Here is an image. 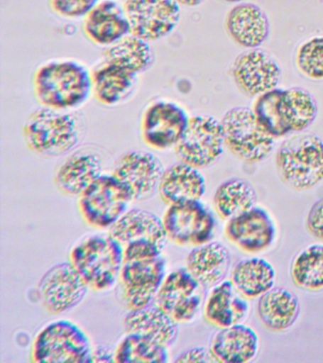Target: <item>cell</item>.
Instances as JSON below:
<instances>
[{"instance_id":"6da1fadb","label":"cell","mask_w":323,"mask_h":363,"mask_svg":"<svg viewBox=\"0 0 323 363\" xmlns=\"http://www.w3.org/2000/svg\"><path fill=\"white\" fill-rule=\"evenodd\" d=\"M252 112L261 129L277 139L310 126L317 106L314 96L302 88H275L257 96Z\"/></svg>"},{"instance_id":"7a4b0ae2","label":"cell","mask_w":323,"mask_h":363,"mask_svg":"<svg viewBox=\"0 0 323 363\" xmlns=\"http://www.w3.org/2000/svg\"><path fill=\"white\" fill-rule=\"evenodd\" d=\"M33 94L42 107L59 111L76 109L92 93V73L72 60L40 65L33 78Z\"/></svg>"},{"instance_id":"3957f363","label":"cell","mask_w":323,"mask_h":363,"mask_svg":"<svg viewBox=\"0 0 323 363\" xmlns=\"http://www.w3.org/2000/svg\"><path fill=\"white\" fill-rule=\"evenodd\" d=\"M69 262L90 291H110L120 277L123 247L111 235H92L72 247Z\"/></svg>"},{"instance_id":"277c9868","label":"cell","mask_w":323,"mask_h":363,"mask_svg":"<svg viewBox=\"0 0 323 363\" xmlns=\"http://www.w3.org/2000/svg\"><path fill=\"white\" fill-rule=\"evenodd\" d=\"M81 135L80 124L75 116L48 107L33 111L23 126L27 147L47 158L67 155L77 146Z\"/></svg>"},{"instance_id":"5b68a950","label":"cell","mask_w":323,"mask_h":363,"mask_svg":"<svg viewBox=\"0 0 323 363\" xmlns=\"http://www.w3.org/2000/svg\"><path fill=\"white\" fill-rule=\"evenodd\" d=\"M275 164L292 189H313L323 181V142L313 133L292 136L278 149Z\"/></svg>"},{"instance_id":"8992f818","label":"cell","mask_w":323,"mask_h":363,"mask_svg":"<svg viewBox=\"0 0 323 363\" xmlns=\"http://www.w3.org/2000/svg\"><path fill=\"white\" fill-rule=\"evenodd\" d=\"M92 346L83 329L69 320H53L38 332L31 348L35 363L90 362Z\"/></svg>"},{"instance_id":"52a82bcc","label":"cell","mask_w":323,"mask_h":363,"mask_svg":"<svg viewBox=\"0 0 323 363\" xmlns=\"http://www.w3.org/2000/svg\"><path fill=\"white\" fill-rule=\"evenodd\" d=\"M128 192L112 174H102L78 197V210L87 225L109 229L128 210Z\"/></svg>"},{"instance_id":"ba28073f","label":"cell","mask_w":323,"mask_h":363,"mask_svg":"<svg viewBox=\"0 0 323 363\" xmlns=\"http://www.w3.org/2000/svg\"><path fill=\"white\" fill-rule=\"evenodd\" d=\"M220 122L224 144L240 160L260 163L273 150L275 139L261 129L252 109L232 108Z\"/></svg>"},{"instance_id":"9c48e42d","label":"cell","mask_w":323,"mask_h":363,"mask_svg":"<svg viewBox=\"0 0 323 363\" xmlns=\"http://www.w3.org/2000/svg\"><path fill=\"white\" fill-rule=\"evenodd\" d=\"M167 240L175 245L198 247L211 242L217 220L200 201L168 206L163 218Z\"/></svg>"},{"instance_id":"30bf717a","label":"cell","mask_w":323,"mask_h":363,"mask_svg":"<svg viewBox=\"0 0 323 363\" xmlns=\"http://www.w3.org/2000/svg\"><path fill=\"white\" fill-rule=\"evenodd\" d=\"M224 144L221 122L207 116H192L182 138L175 147L181 163L205 169L222 155Z\"/></svg>"},{"instance_id":"8fae6325","label":"cell","mask_w":323,"mask_h":363,"mask_svg":"<svg viewBox=\"0 0 323 363\" xmlns=\"http://www.w3.org/2000/svg\"><path fill=\"white\" fill-rule=\"evenodd\" d=\"M204 289L186 268L177 269L166 274L153 303L177 325L191 323L202 306Z\"/></svg>"},{"instance_id":"7c38bea8","label":"cell","mask_w":323,"mask_h":363,"mask_svg":"<svg viewBox=\"0 0 323 363\" xmlns=\"http://www.w3.org/2000/svg\"><path fill=\"white\" fill-rule=\"evenodd\" d=\"M166 274L163 255L123 262L119 283L121 300L128 311L151 305Z\"/></svg>"},{"instance_id":"4fadbf2b","label":"cell","mask_w":323,"mask_h":363,"mask_svg":"<svg viewBox=\"0 0 323 363\" xmlns=\"http://www.w3.org/2000/svg\"><path fill=\"white\" fill-rule=\"evenodd\" d=\"M164 172L157 155L137 150L119 158L111 174L126 187L132 203H141L158 194Z\"/></svg>"},{"instance_id":"5bb4252c","label":"cell","mask_w":323,"mask_h":363,"mask_svg":"<svg viewBox=\"0 0 323 363\" xmlns=\"http://www.w3.org/2000/svg\"><path fill=\"white\" fill-rule=\"evenodd\" d=\"M124 8L130 33L147 42L165 38L177 28L181 16L177 0H126Z\"/></svg>"},{"instance_id":"9a60e30c","label":"cell","mask_w":323,"mask_h":363,"mask_svg":"<svg viewBox=\"0 0 323 363\" xmlns=\"http://www.w3.org/2000/svg\"><path fill=\"white\" fill-rule=\"evenodd\" d=\"M189 119L186 111L175 102H153L141 116V139L152 150L175 147L182 138Z\"/></svg>"},{"instance_id":"2e32d148","label":"cell","mask_w":323,"mask_h":363,"mask_svg":"<svg viewBox=\"0 0 323 363\" xmlns=\"http://www.w3.org/2000/svg\"><path fill=\"white\" fill-rule=\"evenodd\" d=\"M89 288L70 262L58 264L41 278L38 296L48 313L59 315L82 302Z\"/></svg>"},{"instance_id":"e0dca14e","label":"cell","mask_w":323,"mask_h":363,"mask_svg":"<svg viewBox=\"0 0 323 363\" xmlns=\"http://www.w3.org/2000/svg\"><path fill=\"white\" fill-rule=\"evenodd\" d=\"M231 75L241 92L258 96L277 88L282 70L276 60L265 50L251 48L236 57Z\"/></svg>"},{"instance_id":"ac0fdd59","label":"cell","mask_w":323,"mask_h":363,"mask_svg":"<svg viewBox=\"0 0 323 363\" xmlns=\"http://www.w3.org/2000/svg\"><path fill=\"white\" fill-rule=\"evenodd\" d=\"M224 232L229 242L246 254L265 251L276 237L274 221L261 207H253L229 220Z\"/></svg>"},{"instance_id":"d6986e66","label":"cell","mask_w":323,"mask_h":363,"mask_svg":"<svg viewBox=\"0 0 323 363\" xmlns=\"http://www.w3.org/2000/svg\"><path fill=\"white\" fill-rule=\"evenodd\" d=\"M102 156L92 150H79L65 159L55 173L53 183L67 197H79L103 174Z\"/></svg>"},{"instance_id":"ffe728a7","label":"cell","mask_w":323,"mask_h":363,"mask_svg":"<svg viewBox=\"0 0 323 363\" xmlns=\"http://www.w3.org/2000/svg\"><path fill=\"white\" fill-rule=\"evenodd\" d=\"M83 30L95 45L109 47L130 33L124 6L114 0H102L84 16Z\"/></svg>"},{"instance_id":"44dd1931","label":"cell","mask_w":323,"mask_h":363,"mask_svg":"<svg viewBox=\"0 0 323 363\" xmlns=\"http://www.w3.org/2000/svg\"><path fill=\"white\" fill-rule=\"evenodd\" d=\"M259 337L249 326L242 323L220 329L209 343V353L214 362L246 363L259 352Z\"/></svg>"},{"instance_id":"7402d4cb","label":"cell","mask_w":323,"mask_h":363,"mask_svg":"<svg viewBox=\"0 0 323 363\" xmlns=\"http://www.w3.org/2000/svg\"><path fill=\"white\" fill-rule=\"evenodd\" d=\"M109 235L121 247L150 242L164 247L167 238L163 220L148 210L134 208L126 213L110 228Z\"/></svg>"},{"instance_id":"603a6c76","label":"cell","mask_w":323,"mask_h":363,"mask_svg":"<svg viewBox=\"0 0 323 363\" xmlns=\"http://www.w3.org/2000/svg\"><path fill=\"white\" fill-rule=\"evenodd\" d=\"M231 281L214 286L203 306V316L209 325L223 329L241 323L248 316L249 306Z\"/></svg>"},{"instance_id":"cb8c5ba5","label":"cell","mask_w":323,"mask_h":363,"mask_svg":"<svg viewBox=\"0 0 323 363\" xmlns=\"http://www.w3.org/2000/svg\"><path fill=\"white\" fill-rule=\"evenodd\" d=\"M205 192V178L199 170L181 162L165 169L158 189L161 201L168 206L200 201Z\"/></svg>"},{"instance_id":"d4e9b609","label":"cell","mask_w":323,"mask_h":363,"mask_svg":"<svg viewBox=\"0 0 323 363\" xmlns=\"http://www.w3.org/2000/svg\"><path fill=\"white\" fill-rule=\"evenodd\" d=\"M138 74L118 65L103 62L92 70V93L104 106H116L135 92Z\"/></svg>"},{"instance_id":"484cf974","label":"cell","mask_w":323,"mask_h":363,"mask_svg":"<svg viewBox=\"0 0 323 363\" xmlns=\"http://www.w3.org/2000/svg\"><path fill=\"white\" fill-rule=\"evenodd\" d=\"M226 30L237 45L256 48L268 37L269 22L265 13L252 3L234 6L226 14Z\"/></svg>"},{"instance_id":"4316f807","label":"cell","mask_w":323,"mask_h":363,"mask_svg":"<svg viewBox=\"0 0 323 363\" xmlns=\"http://www.w3.org/2000/svg\"><path fill=\"white\" fill-rule=\"evenodd\" d=\"M231 266L228 249L220 242L195 247L186 259L187 271L204 288H214L223 282Z\"/></svg>"},{"instance_id":"83f0119b","label":"cell","mask_w":323,"mask_h":363,"mask_svg":"<svg viewBox=\"0 0 323 363\" xmlns=\"http://www.w3.org/2000/svg\"><path fill=\"white\" fill-rule=\"evenodd\" d=\"M256 311L263 328L274 333H282L296 322L300 314L299 301L294 294L278 286L259 298Z\"/></svg>"},{"instance_id":"f1b7e54d","label":"cell","mask_w":323,"mask_h":363,"mask_svg":"<svg viewBox=\"0 0 323 363\" xmlns=\"http://www.w3.org/2000/svg\"><path fill=\"white\" fill-rule=\"evenodd\" d=\"M178 325L154 303L138 311H129L123 322L124 334L141 335L167 348L174 345L177 340Z\"/></svg>"},{"instance_id":"f546056e","label":"cell","mask_w":323,"mask_h":363,"mask_svg":"<svg viewBox=\"0 0 323 363\" xmlns=\"http://www.w3.org/2000/svg\"><path fill=\"white\" fill-rule=\"evenodd\" d=\"M275 269L263 258L240 261L232 269L231 282L238 294L246 300L259 299L274 288Z\"/></svg>"},{"instance_id":"4dcf8cb0","label":"cell","mask_w":323,"mask_h":363,"mask_svg":"<svg viewBox=\"0 0 323 363\" xmlns=\"http://www.w3.org/2000/svg\"><path fill=\"white\" fill-rule=\"evenodd\" d=\"M104 61L138 74L151 67L154 53L149 42L129 33L106 48Z\"/></svg>"},{"instance_id":"1f68e13d","label":"cell","mask_w":323,"mask_h":363,"mask_svg":"<svg viewBox=\"0 0 323 363\" xmlns=\"http://www.w3.org/2000/svg\"><path fill=\"white\" fill-rule=\"evenodd\" d=\"M254 187L243 179H231L221 184L214 196L215 212L221 220H229L255 207Z\"/></svg>"},{"instance_id":"d6a6232c","label":"cell","mask_w":323,"mask_h":363,"mask_svg":"<svg viewBox=\"0 0 323 363\" xmlns=\"http://www.w3.org/2000/svg\"><path fill=\"white\" fill-rule=\"evenodd\" d=\"M114 362L165 363L168 362L167 347L154 340L138 334H124L116 346Z\"/></svg>"},{"instance_id":"836d02e7","label":"cell","mask_w":323,"mask_h":363,"mask_svg":"<svg viewBox=\"0 0 323 363\" xmlns=\"http://www.w3.org/2000/svg\"><path fill=\"white\" fill-rule=\"evenodd\" d=\"M295 285L309 291L323 289V245L314 244L300 252L291 266Z\"/></svg>"},{"instance_id":"e575fe53","label":"cell","mask_w":323,"mask_h":363,"mask_svg":"<svg viewBox=\"0 0 323 363\" xmlns=\"http://www.w3.org/2000/svg\"><path fill=\"white\" fill-rule=\"evenodd\" d=\"M296 65L306 78L323 79V36L312 37L297 48Z\"/></svg>"},{"instance_id":"d590c367","label":"cell","mask_w":323,"mask_h":363,"mask_svg":"<svg viewBox=\"0 0 323 363\" xmlns=\"http://www.w3.org/2000/svg\"><path fill=\"white\" fill-rule=\"evenodd\" d=\"M101 0H50V7L67 18L84 17Z\"/></svg>"},{"instance_id":"8d00e7d4","label":"cell","mask_w":323,"mask_h":363,"mask_svg":"<svg viewBox=\"0 0 323 363\" xmlns=\"http://www.w3.org/2000/svg\"><path fill=\"white\" fill-rule=\"evenodd\" d=\"M306 228L312 237L323 240V199L311 207L306 218Z\"/></svg>"},{"instance_id":"74e56055","label":"cell","mask_w":323,"mask_h":363,"mask_svg":"<svg viewBox=\"0 0 323 363\" xmlns=\"http://www.w3.org/2000/svg\"><path fill=\"white\" fill-rule=\"evenodd\" d=\"M175 362H214L209 350L203 347L189 349L178 356Z\"/></svg>"},{"instance_id":"f35d334b","label":"cell","mask_w":323,"mask_h":363,"mask_svg":"<svg viewBox=\"0 0 323 363\" xmlns=\"http://www.w3.org/2000/svg\"><path fill=\"white\" fill-rule=\"evenodd\" d=\"M90 362H114V353L104 347L95 349L92 350Z\"/></svg>"},{"instance_id":"ab89813d","label":"cell","mask_w":323,"mask_h":363,"mask_svg":"<svg viewBox=\"0 0 323 363\" xmlns=\"http://www.w3.org/2000/svg\"><path fill=\"white\" fill-rule=\"evenodd\" d=\"M180 4L184 6H188V7H195V6L201 4L205 1V0H177Z\"/></svg>"},{"instance_id":"60d3db41","label":"cell","mask_w":323,"mask_h":363,"mask_svg":"<svg viewBox=\"0 0 323 363\" xmlns=\"http://www.w3.org/2000/svg\"><path fill=\"white\" fill-rule=\"evenodd\" d=\"M224 1H226V2H240V1H243V0H224Z\"/></svg>"}]
</instances>
